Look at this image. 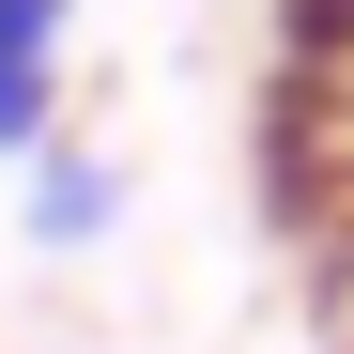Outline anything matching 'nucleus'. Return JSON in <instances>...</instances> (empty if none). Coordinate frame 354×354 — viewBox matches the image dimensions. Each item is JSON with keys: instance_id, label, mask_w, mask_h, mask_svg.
I'll list each match as a JSON object with an SVG mask.
<instances>
[{"instance_id": "obj_1", "label": "nucleus", "mask_w": 354, "mask_h": 354, "mask_svg": "<svg viewBox=\"0 0 354 354\" xmlns=\"http://www.w3.org/2000/svg\"><path fill=\"white\" fill-rule=\"evenodd\" d=\"M262 185H277L292 231H354V0H277Z\"/></svg>"}, {"instance_id": "obj_2", "label": "nucleus", "mask_w": 354, "mask_h": 354, "mask_svg": "<svg viewBox=\"0 0 354 354\" xmlns=\"http://www.w3.org/2000/svg\"><path fill=\"white\" fill-rule=\"evenodd\" d=\"M108 216H124V169L77 154V139H46V154H31V247H93Z\"/></svg>"}, {"instance_id": "obj_3", "label": "nucleus", "mask_w": 354, "mask_h": 354, "mask_svg": "<svg viewBox=\"0 0 354 354\" xmlns=\"http://www.w3.org/2000/svg\"><path fill=\"white\" fill-rule=\"evenodd\" d=\"M0 154H46V62H0Z\"/></svg>"}, {"instance_id": "obj_4", "label": "nucleus", "mask_w": 354, "mask_h": 354, "mask_svg": "<svg viewBox=\"0 0 354 354\" xmlns=\"http://www.w3.org/2000/svg\"><path fill=\"white\" fill-rule=\"evenodd\" d=\"M0 62H62V0H0Z\"/></svg>"}]
</instances>
